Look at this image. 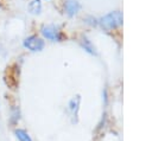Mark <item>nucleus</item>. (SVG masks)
Masks as SVG:
<instances>
[{"instance_id":"f257e3e1","label":"nucleus","mask_w":152,"mask_h":141,"mask_svg":"<svg viewBox=\"0 0 152 141\" xmlns=\"http://www.w3.org/2000/svg\"><path fill=\"white\" fill-rule=\"evenodd\" d=\"M97 21L103 30L110 31L122 25V13L120 11H113V12L107 13L102 18H100Z\"/></svg>"},{"instance_id":"f03ea898","label":"nucleus","mask_w":152,"mask_h":141,"mask_svg":"<svg viewBox=\"0 0 152 141\" xmlns=\"http://www.w3.org/2000/svg\"><path fill=\"white\" fill-rule=\"evenodd\" d=\"M40 33L45 39L51 40V41H61L63 39L62 32L55 25H44V26H42Z\"/></svg>"},{"instance_id":"7ed1b4c3","label":"nucleus","mask_w":152,"mask_h":141,"mask_svg":"<svg viewBox=\"0 0 152 141\" xmlns=\"http://www.w3.org/2000/svg\"><path fill=\"white\" fill-rule=\"evenodd\" d=\"M23 45H24V47H26L27 50H30L32 52H39L44 49L45 41L42 38H39L38 36H28L27 38L24 39Z\"/></svg>"},{"instance_id":"20e7f679","label":"nucleus","mask_w":152,"mask_h":141,"mask_svg":"<svg viewBox=\"0 0 152 141\" xmlns=\"http://www.w3.org/2000/svg\"><path fill=\"white\" fill-rule=\"evenodd\" d=\"M63 7H64V13L72 18L75 17L80 9H81V4L78 0H64V4H63Z\"/></svg>"},{"instance_id":"39448f33","label":"nucleus","mask_w":152,"mask_h":141,"mask_svg":"<svg viewBox=\"0 0 152 141\" xmlns=\"http://www.w3.org/2000/svg\"><path fill=\"white\" fill-rule=\"evenodd\" d=\"M5 81H6V84L11 89H17V86H18V72H17V70H13V68H11V66L7 68Z\"/></svg>"},{"instance_id":"423d86ee","label":"nucleus","mask_w":152,"mask_h":141,"mask_svg":"<svg viewBox=\"0 0 152 141\" xmlns=\"http://www.w3.org/2000/svg\"><path fill=\"white\" fill-rule=\"evenodd\" d=\"M80 103H81V97L80 95L72 97L69 103H68V109H69V113L71 115V117H77V114H78V109H80Z\"/></svg>"},{"instance_id":"0eeeda50","label":"nucleus","mask_w":152,"mask_h":141,"mask_svg":"<svg viewBox=\"0 0 152 141\" xmlns=\"http://www.w3.org/2000/svg\"><path fill=\"white\" fill-rule=\"evenodd\" d=\"M81 46L90 55H96V50H95V46L91 44V41L87 38V37H82L81 39Z\"/></svg>"},{"instance_id":"6e6552de","label":"nucleus","mask_w":152,"mask_h":141,"mask_svg":"<svg viewBox=\"0 0 152 141\" xmlns=\"http://www.w3.org/2000/svg\"><path fill=\"white\" fill-rule=\"evenodd\" d=\"M28 11L32 14H39L42 12V1L40 0H32L28 4Z\"/></svg>"},{"instance_id":"1a4fd4ad","label":"nucleus","mask_w":152,"mask_h":141,"mask_svg":"<svg viewBox=\"0 0 152 141\" xmlns=\"http://www.w3.org/2000/svg\"><path fill=\"white\" fill-rule=\"evenodd\" d=\"M14 134H15V136H17V139L19 141H32V139L28 135V133L26 130H24V129H20V128L15 129L14 130Z\"/></svg>"},{"instance_id":"9d476101","label":"nucleus","mask_w":152,"mask_h":141,"mask_svg":"<svg viewBox=\"0 0 152 141\" xmlns=\"http://www.w3.org/2000/svg\"><path fill=\"white\" fill-rule=\"evenodd\" d=\"M19 118H20V111H19V108H18V107L12 108V110H11V117H10L11 123H12V124L18 123Z\"/></svg>"}]
</instances>
